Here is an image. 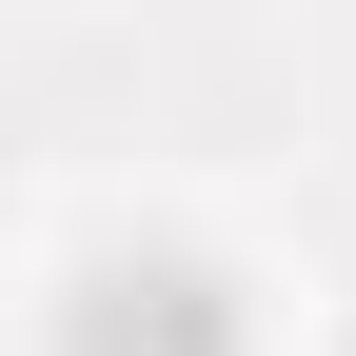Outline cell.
Here are the masks:
<instances>
[{
    "instance_id": "cell-1",
    "label": "cell",
    "mask_w": 356,
    "mask_h": 356,
    "mask_svg": "<svg viewBox=\"0 0 356 356\" xmlns=\"http://www.w3.org/2000/svg\"><path fill=\"white\" fill-rule=\"evenodd\" d=\"M79 356H238V337H218L198 277H99L79 297Z\"/></svg>"
}]
</instances>
